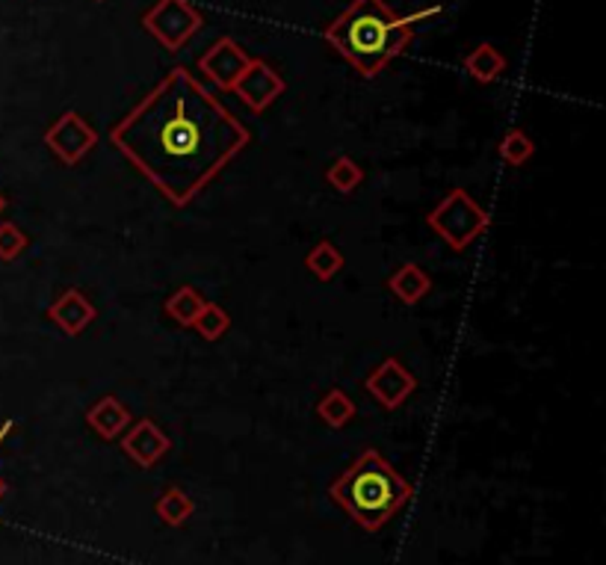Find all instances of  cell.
<instances>
[{
	"label": "cell",
	"instance_id": "cell-1",
	"mask_svg": "<svg viewBox=\"0 0 606 565\" xmlns=\"http://www.w3.org/2000/svg\"><path fill=\"white\" fill-rule=\"evenodd\" d=\"M110 143L184 208L249 146V127L178 65L110 131Z\"/></svg>",
	"mask_w": 606,
	"mask_h": 565
},
{
	"label": "cell",
	"instance_id": "cell-2",
	"mask_svg": "<svg viewBox=\"0 0 606 565\" xmlns=\"http://www.w3.org/2000/svg\"><path fill=\"white\" fill-rule=\"evenodd\" d=\"M411 36L415 27L385 0H353V7L325 27V39L364 77H376L397 53L406 51Z\"/></svg>",
	"mask_w": 606,
	"mask_h": 565
},
{
	"label": "cell",
	"instance_id": "cell-3",
	"mask_svg": "<svg viewBox=\"0 0 606 565\" xmlns=\"http://www.w3.org/2000/svg\"><path fill=\"white\" fill-rule=\"evenodd\" d=\"M329 498L358 527L382 530L411 501V482L379 451H364L329 489Z\"/></svg>",
	"mask_w": 606,
	"mask_h": 565
},
{
	"label": "cell",
	"instance_id": "cell-4",
	"mask_svg": "<svg viewBox=\"0 0 606 565\" xmlns=\"http://www.w3.org/2000/svg\"><path fill=\"white\" fill-rule=\"evenodd\" d=\"M429 229L447 243L449 249H468L482 231H488L492 217L482 210V205L473 199L468 189H449L447 196L435 205V210L426 217Z\"/></svg>",
	"mask_w": 606,
	"mask_h": 565
},
{
	"label": "cell",
	"instance_id": "cell-5",
	"mask_svg": "<svg viewBox=\"0 0 606 565\" xmlns=\"http://www.w3.org/2000/svg\"><path fill=\"white\" fill-rule=\"evenodd\" d=\"M201 15L189 0H158L151 10L143 15V27H146L154 39H158L166 51H181L184 45L199 33Z\"/></svg>",
	"mask_w": 606,
	"mask_h": 565
},
{
	"label": "cell",
	"instance_id": "cell-6",
	"mask_svg": "<svg viewBox=\"0 0 606 565\" xmlns=\"http://www.w3.org/2000/svg\"><path fill=\"white\" fill-rule=\"evenodd\" d=\"M45 143L65 167H77L98 143V131L86 122L84 115L69 110L45 131Z\"/></svg>",
	"mask_w": 606,
	"mask_h": 565
},
{
	"label": "cell",
	"instance_id": "cell-7",
	"mask_svg": "<svg viewBox=\"0 0 606 565\" xmlns=\"http://www.w3.org/2000/svg\"><path fill=\"white\" fill-rule=\"evenodd\" d=\"M364 388L367 394L376 400L379 406L394 412V408H399L411 397V391L418 388V379L408 373L406 365H403L399 358H385V361L370 373Z\"/></svg>",
	"mask_w": 606,
	"mask_h": 565
},
{
	"label": "cell",
	"instance_id": "cell-8",
	"mask_svg": "<svg viewBox=\"0 0 606 565\" xmlns=\"http://www.w3.org/2000/svg\"><path fill=\"white\" fill-rule=\"evenodd\" d=\"M284 89H287V84L282 81V74L275 72L267 60H251L249 69L243 72V77L231 93L240 95V101L249 107L251 113H263L279 95H284Z\"/></svg>",
	"mask_w": 606,
	"mask_h": 565
},
{
	"label": "cell",
	"instance_id": "cell-9",
	"mask_svg": "<svg viewBox=\"0 0 606 565\" xmlns=\"http://www.w3.org/2000/svg\"><path fill=\"white\" fill-rule=\"evenodd\" d=\"M251 57L234 39H220L208 53H201L199 69L220 89H234L243 72L249 69Z\"/></svg>",
	"mask_w": 606,
	"mask_h": 565
},
{
	"label": "cell",
	"instance_id": "cell-10",
	"mask_svg": "<svg viewBox=\"0 0 606 565\" xmlns=\"http://www.w3.org/2000/svg\"><path fill=\"white\" fill-rule=\"evenodd\" d=\"M172 447V441L158 423L151 418L131 420V427L125 430L122 439V451L127 453V459H134L139 468H154Z\"/></svg>",
	"mask_w": 606,
	"mask_h": 565
},
{
	"label": "cell",
	"instance_id": "cell-11",
	"mask_svg": "<svg viewBox=\"0 0 606 565\" xmlns=\"http://www.w3.org/2000/svg\"><path fill=\"white\" fill-rule=\"evenodd\" d=\"M95 317H98V308H95L81 291H65V294L48 308V320L72 337L86 332V326H92Z\"/></svg>",
	"mask_w": 606,
	"mask_h": 565
},
{
	"label": "cell",
	"instance_id": "cell-12",
	"mask_svg": "<svg viewBox=\"0 0 606 565\" xmlns=\"http://www.w3.org/2000/svg\"><path fill=\"white\" fill-rule=\"evenodd\" d=\"M131 420L134 418H131L127 406L119 397H113V394H110V397H101L89 412H86V423H89L104 441L119 439V435L131 427Z\"/></svg>",
	"mask_w": 606,
	"mask_h": 565
},
{
	"label": "cell",
	"instance_id": "cell-13",
	"mask_svg": "<svg viewBox=\"0 0 606 565\" xmlns=\"http://www.w3.org/2000/svg\"><path fill=\"white\" fill-rule=\"evenodd\" d=\"M387 287H391L406 305H418L420 299L432 291V279L420 270L418 263H403V267L387 279Z\"/></svg>",
	"mask_w": 606,
	"mask_h": 565
},
{
	"label": "cell",
	"instance_id": "cell-14",
	"mask_svg": "<svg viewBox=\"0 0 606 565\" xmlns=\"http://www.w3.org/2000/svg\"><path fill=\"white\" fill-rule=\"evenodd\" d=\"M154 513H158V518L166 527H181V524H187L193 518V513H196V501L184 489H178V486H166L160 492L158 503H154Z\"/></svg>",
	"mask_w": 606,
	"mask_h": 565
},
{
	"label": "cell",
	"instance_id": "cell-15",
	"mask_svg": "<svg viewBox=\"0 0 606 565\" xmlns=\"http://www.w3.org/2000/svg\"><path fill=\"white\" fill-rule=\"evenodd\" d=\"M465 69L477 77L480 84H492L506 69V57H503L494 45H477L468 57H465Z\"/></svg>",
	"mask_w": 606,
	"mask_h": 565
},
{
	"label": "cell",
	"instance_id": "cell-16",
	"mask_svg": "<svg viewBox=\"0 0 606 565\" xmlns=\"http://www.w3.org/2000/svg\"><path fill=\"white\" fill-rule=\"evenodd\" d=\"M317 415H320V420H323L325 427L344 430L346 423L356 418V403H353V397H349L346 391L332 388V391L317 403Z\"/></svg>",
	"mask_w": 606,
	"mask_h": 565
},
{
	"label": "cell",
	"instance_id": "cell-17",
	"mask_svg": "<svg viewBox=\"0 0 606 565\" xmlns=\"http://www.w3.org/2000/svg\"><path fill=\"white\" fill-rule=\"evenodd\" d=\"M305 263H308V270L314 272L320 282H332L337 272L344 270L346 261H344V255H341V249H337L335 243L320 241L314 249L308 251Z\"/></svg>",
	"mask_w": 606,
	"mask_h": 565
},
{
	"label": "cell",
	"instance_id": "cell-18",
	"mask_svg": "<svg viewBox=\"0 0 606 565\" xmlns=\"http://www.w3.org/2000/svg\"><path fill=\"white\" fill-rule=\"evenodd\" d=\"M201 308H205V299H201L196 287H181V291H175V294L166 299V315L181 326L196 323V317L201 315Z\"/></svg>",
	"mask_w": 606,
	"mask_h": 565
},
{
	"label": "cell",
	"instance_id": "cell-19",
	"mask_svg": "<svg viewBox=\"0 0 606 565\" xmlns=\"http://www.w3.org/2000/svg\"><path fill=\"white\" fill-rule=\"evenodd\" d=\"M193 326H196V332H199L205 341H220V337L231 329V317L222 305L205 303L201 315L196 317V323Z\"/></svg>",
	"mask_w": 606,
	"mask_h": 565
},
{
	"label": "cell",
	"instance_id": "cell-20",
	"mask_svg": "<svg viewBox=\"0 0 606 565\" xmlns=\"http://www.w3.org/2000/svg\"><path fill=\"white\" fill-rule=\"evenodd\" d=\"M533 155H535V143L530 139V136L523 134L521 127H512L509 134L503 136L500 143L503 163H509V167H523Z\"/></svg>",
	"mask_w": 606,
	"mask_h": 565
},
{
	"label": "cell",
	"instance_id": "cell-21",
	"mask_svg": "<svg viewBox=\"0 0 606 565\" xmlns=\"http://www.w3.org/2000/svg\"><path fill=\"white\" fill-rule=\"evenodd\" d=\"M325 181L337 189V193H353V189L364 181V169L358 167L353 158H337L329 172H325Z\"/></svg>",
	"mask_w": 606,
	"mask_h": 565
},
{
	"label": "cell",
	"instance_id": "cell-22",
	"mask_svg": "<svg viewBox=\"0 0 606 565\" xmlns=\"http://www.w3.org/2000/svg\"><path fill=\"white\" fill-rule=\"evenodd\" d=\"M27 246H30V237L15 222H0V261L10 263L22 258Z\"/></svg>",
	"mask_w": 606,
	"mask_h": 565
},
{
	"label": "cell",
	"instance_id": "cell-23",
	"mask_svg": "<svg viewBox=\"0 0 606 565\" xmlns=\"http://www.w3.org/2000/svg\"><path fill=\"white\" fill-rule=\"evenodd\" d=\"M441 12V3H435V7H426V10H418L411 12V15H406V22L411 24V27H418L420 22H426V19H432V15H438Z\"/></svg>",
	"mask_w": 606,
	"mask_h": 565
},
{
	"label": "cell",
	"instance_id": "cell-24",
	"mask_svg": "<svg viewBox=\"0 0 606 565\" xmlns=\"http://www.w3.org/2000/svg\"><path fill=\"white\" fill-rule=\"evenodd\" d=\"M3 210H7V196L0 193V217H3Z\"/></svg>",
	"mask_w": 606,
	"mask_h": 565
},
{
	"label": "cell",
	"instance_id": "cell-25",
	"mask_svg": "<svg viewBox=\"0 0 606 565\" xmlns=\"http://www.w3.org/2000/svg\"><path fill=\"white\" fill-rule=\"evenodd\" d=\"M3 494H7V480L0 477V501H3Z\"/></svg>",
	"mask_w": 606,
	"mask_h": 565
}]
</instances>
